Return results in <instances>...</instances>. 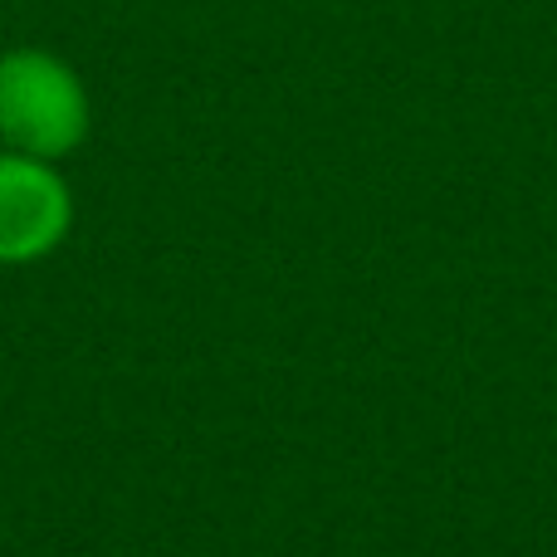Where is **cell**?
Segmentation results:
<instances>
[{
    "label": "cell",
    "mask_w": 557,
    "mask_h": 557,
    "mask_svg": "<svg viewBox=\"0 0 557 557\" xmlns=\"http://www.w3.org/2000/svg\"><path fill=\"white\" fill-rule=\"evenodd\" d=\"M88 133V98L74 69L39 49H15L0 59V137L10 152L64 157Z\"/></svg>",
    "instance_id": "obj_1"
},
{
    "label": "cell",
    "mask_w": 557,
    "mask_h": 557,
    "mask_svg": "<svg viewBox=\"0 0 557 557\" xmlns=\"http://www.w3.org/2000/svg\"><path fill=\"white\" fill-rule=\"evenodd\" d=\"M69 191L49 162L25 152H0V264H25L49 255L69 231Z\"/></svg>",
    "instance_id": "obj_2"
}]
</instances>
